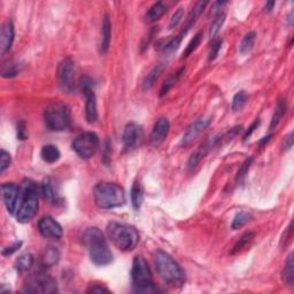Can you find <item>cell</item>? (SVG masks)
<instances>
[{
  "label": "cell",
  "mask_w": 294,
  "mask_h": 294,
  "mask_svg": "<svg viewBox=\"0 0 294 294\" xmlns=\"http://www.w3.org/2000/svg\"><path fill=\"white\" fill-rule=\"evenodd\" d=\"M83 243L89 252L90 259L96 265L105 267L113 262V253L106 236L99 228L90 227L84 231Z\"/></svg>",
  "instance_id": "1"
},
{
  "label": "cell",
  "mask_w": 294,
  "mask_h": 294,
  "mask_svg": "<svg viewBox=\"0 0 294 294\" xmlns=\"http://www.w3.org/2000/svg\"><path fill=\"white\" fill-rule=\"evenodd\" d=\"M39 207V189L35 182L23 180L20 185L15 217L20 223H28L36 216Z\"/></svg>",
  "instance_id": "2"
},
{
  "label": "cell",
  "mask_w": 294,
  "mask_h": 294,
  "mask_svg": "<svg viewBox=\"0 0 294 294\" xmlns=\"http://www.w3.org/2000/svg\"><path fill=\"white\" fill-rule=\"evenodd\" d=\"M154 263L159 276L168 285L173 287H180L185 283V271L175 261L171 255L164 251H156L154 254Z\"/></svg>",
  "instance_id": "3"
},
{
  "label": "cell",
  "mask_w": 294,
  "mask_h": 294,
  "mask_svg": "<svg viewBox=\"0 0 294 294\" xmlns=\"http://www.w3.org/2000/svg\"><path fill=\"white\" fill-rule=\"evenodd\" d=\"M106 232H107L108 239L121 251H132L138 245L139 234L137 230L130 225L118 223V222H109L106 228Z\"/></svg>",
  "instance_id": "4"
},
{
  "label": "cell",
  "mask_w": 294,
  "mask_h": 294,
  "mask_svg": "<svg viewBox=\"0 0 294 294\" xmlns=\"http://www.w3.org/2000/svg\"><path fill=\"white\" fill-rule=\"evenodd\" d=\"M95 202L101 209H113L126 203V192L118 184L99 183L93 190Z\"/></svg>",
  "instance_id": "5"
},
{
  "label": "cell",
  "mask_w": 294,
  "mask_h": 294,
  "mask_svg": "<svg viewBox=\"0 0 294 294\" xmlns=\"http://www.w3.org/2000/svg\"><path fill=\"white\" fill-rule=\"evenodd\" d=\"M131 279H132L133 291L136 293H155L158 289L153 281L152 271L143 256H136L131 269Z\"/></svg>",
  "instance_id": "6"
},
{
  "label": "cell",
  "mask_w": 294,
  "mask_h": 294,
  "mask_svg": "<svg viewBox=\"0 0 294 294\" xmlns=\"http://www.w3.org/2000/svg\"><path fill=\"white\" fill-rule=\"evenodd\" d=\"M45 124L52 131H64L70 127V111L67 105L55 101L49 106L44 113Z\"/></svg>",
  "instance_id": "7"
},
{
  "label": "cell",
  "mask_w": 294,
  "mask_h": 294,
  "mask_svg": "<svg viewBox=\"0 0 294 294\" xmlns=\"http://www.w3.org/2000/svg\"><path fill=\"white\" fill-rule=\"evenodd\" d=\"M99 145V137L91 131L80 134L71 143V147H73L75 153L84 160H89V159L93 158L98 151Z\"/></svg>",
  "instance_id": "8"
},
{
  "label": "cell",
  "mask_w": 294,
  "mask_h": 294,
  "mask_svg": "<svg viewBox=\"0 0 294 294\" xmlns=\"http://www.w3.org/2000/svg\"><path fill=\"white\" fill-rule=\"evenodd\" d=\"M81 89L85 97V118L87 123L92 124L98 121V108H97V98L93 90V81L90 77L81 80Z\"/></svg>",
  "instance_id": "9"
},
{
  "label": "cell",
  "mask_w": 294,
  "mask_h": 294,
  "mask_svg": "<svg viewBox=\"0 0 294 294\" xmlns=\"http://www.w3.org/2000/svg\"><path fill=\"white\" fill-rule=\"evenodd\" d=\"M58 82L65 93L71 95L76 89L75 81V65L70 59H65L58 67Z\"/></svg>",
  "instance_id": "10"
},
{
  "label": "cell",
  "mask_w": 294,
  "mask_h": 294,
  "mask_svg": "<svg viewBox=\"0 0 294 294\" xmlns=\"http://www.w3.org/2000/svg\"><path fill=\"white\" fill-rule=\"evenodd\" d=\"M23 291L28 293H54L58 291V286L51 276L39 273L28 280Z\"/></svg>",
  "instance_id": "11"
},
{
  "label": "cell",
  "mask_w": 294,
  "mask_h": 294,
  "mask_svg": "<svg viewBox=\"0 0 294 294\" xmlns=\"http://www.w3.org/2000/svg\"><path fill=\"white\" fill-rule=\"evenodd\" d=\"M221 142L222 133L215 134V136L211 137V138H208L205 143L201 144V145L192 153V155L190 156L189 162H187V167H189V169L196 168V165L200 163V161H201L202 159H205V156H207L208 153L211 152L214 147L221 145Z\"/></svg>",
  "instance_id": "12"
},
{
  "label": "cell",
  "mask_w": 294,
  "mask_h": 294,
  "mask_svg": "<svg viewBox=\"0 0 294 294\" xmlns=\"http://www.w3.org/2000/svg\"><path fill=\"white\" fill-rule=\"evenodd\" d=\"M143 128L138 123H131L127 124L126 129L123 132V146L127 152H131L136 149L143 142Z\"/></svg>",
  "instance_id": "13"
},
{
  "label": "cell",
  "mask_w": 294,
  "mask_h": 294,
  "mask_svg": "<svg viewBox=\"0 0 294 294\" xmlns=\"http://www.w3.org/2000/svg\"><path fill=\"white\" fill-rule=\"evenodd\" d=\"M38 230L43 237L49 239H60L64 234L60 223L51 216L40 218L38 222Z\"/></svg>",
  "instance_id": "14"
},
{
  "label": "cell",
  "mask_w": 294,
  "mask_h": 294,
  "mask_svg": "<svg viewBox=\"0 0 294 294\" xmlns=\"http://www.w3.org/2000/svg\"><path fill=\"white\" fill-rule=\"evenodd\" d=\"M211 123H212V117L209 116H202L199 117L198 120H196L189 128H187L186 132L184 133L183 138L180 140V145L187 146L189 144L192 143L200 133L207 129Z\"/></svg>",
  "instance_id": "15"
},
{
  "label": "cell",
  "mask_w": 294,
  "mask_h": 294,
  "mask_svg": "<svg viewBox=\"0 0 294 294\" xmlns=\"http://www.w3.org/2000/svg\"><path fill=\"white\" fill-rule=\"evenodd\" d=\"M2 199H4L5 207L9 214L15 215L17 206L18 195H20V186L14 183H5L1 186Z\"/></svg>",
  "instance_id": "16"
},
{
  "label": "cell",
  "mask_w": 294,
  "mask_h": 294,
  "mask_svg": "<svg viewBox=\"0 0 294 294\" xmlns=\"http://www.w3.org/2000/svg\"><path fill=\"white\" fill-rule=\"evenodd\" d=\"M169 130H170V123H169L168 118H159V120L156 121L154 128H153L151 138H149V142H151L152 146H160L161 144L164 142L165 138H167Z\"/></svg>",
  "instance_id": "17"
},
{
  "label": "cell",
  "mask_w": 294,
  "mask_h": 294,
  "mask_svg": "<svg viewBox=\"0 0 294 294\" xmlns=\"http://www.w3.org/2000/svg\"><path fill=\"white\" fill-rule=\"evenodd\" d=\"M15 38V29L14 24L12 21H7L2 24L1 30H0V52L5 54L12 49Z\"/></svg>",
  "instance_id": "18"
},
{
  "label": "cell",
  "mask_w": 294,
  "mask_h": 294,
  "mask_svg": "<svg viewBox=\"0 0 294 294\" xmlns=\"http://www.w3.org/2000/svg\"><path fill=\"white\" fill-rule=\"evenodd\" d=\"M208 5V1H198L195 5V7L192 8V11H191V13L189 14V17L186 18L185 24H184L183 30L180 31V33L178 35L180 39H183V37L186 35L187 33H189L191 28H192L195 24L196 23V21L199 20V17L201 16V14L203 13V11H205L206 6Z\"/></svg>",
  "instance_id": "19"
},
{
  "label": "cell",
  "mask_w": 294,
  "mask_h": 294,
  "mask_svg": "<svg viewBox=\"0 0 294 294\" xmlns=\"http://www.w3.org/2000/svg\"><path fill=\"white\" fill-rule=\"evenodd\" d=\"M42 193L44 199L48 200L51 205H58L60 202V195H59L56 186L51 178H48L42 183Z\"/></svg>",
  "instance_id": "20"
},
{
  "label": "cell",
  "mask_w": 294,
  "mask_h": 294,
  "mask_svg": "<svg viewBox=\"0 0 294 294\" xmlns=\"http://www.w3.org/2000/svg\"><path fill=\"white\" fill-rule=\"evenodd\" d=\"M112 39V23L107 15L104 17L101 28V40H100V54H106L109 49Z\"/></svg>",
  "instance_id": "21"
},
{
  "label": "cell",
  "mask_w": 294,
  "mask_h": 294,
  "mask_svg": "<svg viewBox=\"0 0 294 294\" xmlns=\"http://www.w3.org/2000/svg\"><path fill=\"white\" fill-rule=\"evenodd\" d=\"M165 65H165L164 62H161V64L156 65L155 67L151 70V73L147 75L143 83V89L145 90V91H148V90H151L152 87L154 86L156 81L159 80V77H160L161 74L163 73Z\"/></svg>",
  "instance_id": "22"
},
{
  "label": "cell",
  "mask_w": 294,
  "mask_h": 294,
  "mask_svg": "<svg viewBox=\"0 0 294 294\" xmlns=\"http://www.w3.org/2000/svg\"><path fill=\"white\" fill-rule=\"evenodd\" d=\"M168 11V6L164 4V2L159 1L155 2L154 5L152 6L151 8L148 9V12L146 13V21L149 22V23H153V22L158 21L159 18L163 16V15L167 13Z\"/></svg>",
  "instance_id": "23"
},
{
  "label": "cell",
  "mask_w": 294,
  "mask_h": 294,
  "mask_svg": "<svg viewBox=\"0 0 294 294\" xmlns=\"http://www.w3.org/2000/svg\"><path fill=\"white\" fill-rule=\"evenodd\" d=\"M33 263H35V258H33V255L30 254V253H24V254L20 255L16 259L14 267L18 273L23 274L29 271L30 269L33 268Z\"/></svg>",
  "instance_id": "24"
},
{
  "label": "cell",
  "mask_w": 294,
  "mask_h": 294,
  "mask_svg": "<svg viewBox=\"0 0 294 294\" xmlns=\"http://www.w3.org/2000/svg\"><path fill=\"white\" fill-rule=\"evenodd\" d=\"M40 156H42V159L46 163H55V162L59 161V159H60L61 153L55 145L49 144V145L43 146L42 152H40Z\"/></svg>",
  "instance_id": "25"
},
{
  "label": "cell",
  "mask_w": 294,
  "mask_h": 294,
  "mask_svg": "<svg viewBox=\"0 0 294 294\" xmlns=\"http://www.w3.org/2000/svg\"><path fill=\"white\" fill-rule=\"evenodd\" d=\"M131 203H132V207L134 211H139L140 207H142L143 203V199H144V195H143V190L142 186H140L139 182H134L132 187H131Z\"/></svg>",
  "instance_id": "26"
},
{
  "label": "cell",
  "mask_w": 294,
  "mask_h": 294,
  "mask_svg": "<svg viewBox=\"0 0 294 294\" xmlns=\"http://www.w3.org/2000/svg\"><path fill=\"white\" fill-rule=\"evenodd\" d=\"M59 259H60V253L58 249L55 247H48L42 258L43 265L44 267H52V265L58 263Z\"/></svg>",
  "instance_id": "27"
},
{
  "label": "cell",
  "mask_w": 294,
  "mask_h": 294,
  "mask_svg": "<svg viewBox=\"0 0 294 294\" xmlns=\"http://www.w3.org/2000/svg\"><path fill=\"white\" fill-rule=\"evenodd\" d=\"M283 280L286 285L293 286V284H294L293 253H291L285 262V267H284V270H283Z\"/></svg>",
  "instance_id": "28"
},
{
  "label": "cell",
  "mask_w": 294,
  "mask_h": 294,
  "mask_svg": "<svg viewBox=\"0 0 294 294\" xmlns=\"http://www.w3.org/2000/svg\"><path fill=\"white\" fill-rule=\"evenodd\" d=\"M285 113H286V101H285V100H283V99L278 100V102L276 105V109H275L273 118H271L270 130H273V129H275V128H277L278 124H279L280 120L283 118L284 115H285Z\"/></svg>",
  "instance_id": "29"
},
{
  "label": "cell",
  "mask_w": 294,
  "mask_h": 294,
  "mask_svg": "<svg viewBox=\"0 0 294 294\" xmlns=\"http://www.w3.org/2000/svg\"><path fill=\"white\" fill-rule=\"evenodd\" d=\"M184 70H185V68L182 67L180 69H178L176 73H174L173 75H170L167 80H165V82L163 85H162L161 87V91H160V97H163L167 95V93L169 92V90L173 87L175 84H176L178 82V80H180V77L182 76V74L184 73Z\"/></svg>",
  "instance_id": "30"
},
{
  "label": "cell",
  "mask_w": 294,
  "mask_h": 294,
  "mask_svg": "<svg viewBox=\"0 0 294 294\" xmlns=\"http://www.w3.org/2000/svg\"><path fill=\"white\" fill-rule=\"evenodd\" d=\"M254 239V232H245L243 234L242 237H240L238 242L234 244L232 251H231V254H237V253L242 252L244 248H246L247 245H249V244L252 243V240Z\"/></svg>",
  "instance_id": "31"
},
{
  "label": "cell",
  "mask_w": 294,
  "mask_h": 294,
  "mask_svg": "<svg viewBox=\"0 0 294 294\" xmlns=\"http://www.w3.org/2000/svg\"><path fill=\"white\" fill-rule=\"evenodd\" d=\"M23 69V65L18 62H12V64L5 65L1 69V76L5 78H12L17 76Z\"/></svg>",
  "instance_id": "32"
},
{
  "label": "cell",
  "mask_w": 294,
  "mask_h": 294,
  "mask_svg": "<svg viewBox=\"0 0 294 294\" xmlns=\"http://www.w3.org/2000/svg\"><path fill=\"white\" fill-rule=\"evenodd\" d=\"M255 37L256 33L254 31H251V33H246V35L244 36L242 43H240L239 45V52L242 53V54H246V53L252 51L253 46H254L255 43Z\"/></svg>",
  "instance_id": "33"
},
{
  "label": "cell",
  "mask_w": 294,
  "mask_h": 294,
  "mask_svg": "<svg viewBox=\"0 0 294 294\" xmlns=\"http://www.w3.org/2000/svg\"><path fill=\"white\" fill-rule=\"evenodd\" d=\"M252 214L248 212H239L238 214L234 216L232 220V224H231V228L232 230H238L240 228H243L244 225L248 223L249 221L252 220Z\"/></svg>",
  "instance_id": "34"
},
{
  "label": "cell",
  "mask_w": 294,
  "mask_h": 294,
  "mask_svg": "<svg viewBox=\"0 0 294 294\" xmlns=\"http://www.w3.org/2000/svg\"><path fill=\"white\" fill-rule=\"evenodd\" d=\"M224 21H225V14L221 13V12L220 13H217L216 16H215V18H214V21L212 22L211 29H209V38H211V40L216 38L218 31L221 30Z\"/></svg>",
  "instance_id": "35"
},
{
  "label": "cell",
  "mask_w": 294,
  "mask_h": 294,
  "mask_svg": "<svg viewBox=\"0 0 294 294\" xmlns=\"http://www.w3.org/2000/svg\"><path fill=\"white\" fill-rule=\"evenodd\" d=\"M247 99H248V96L245 91H240L234 95L233 99H232V105H231V108H232L233 112H239L242 111L244 106L246 105Z\"/></svg>",
  "instance_id": "36"
},
{
  "label": "cell",
  "mask_w": 294,
  "mask_h": 294,
  "mask_svg": "<svg viewBox=\"0 0 294 294\" xmlns=\"http://www.w3.org/2000/svg\"><path fill=\"white\" fill-rule=\"evenodd\" d=\"M201 40H202V31H199V33H196V35L193 37L192 39H191L189 45L186 46L185 51H184V53H183V56H185L186 58V56L192 54V53L195 52L196 49H198V46L200 45V43H201Z\"/></svg>",
  "instance_id": "37"
},
{
  "label": "cell",
  "mask_w": 294,
  "mask_h": 294,
  "mask_svg": "<svg viewBox=\"0 0 294 294\" xmlns=\"http://www.w3.org/2000/svg\"><path fill=\"white\" fill-rule=\"evenodd\" d=\"M211 51H209V56H208V61H214L215 59L218 56V53H220L221 49H222V43L223 40L222 38H214L211 40Z\"/></svg>",
  "instance_id": "38"
},
{
  "label": "cell",
  "mask_w": 294,
  "mask_h": 294,
  "mask_svg": "<svg viewBox=\"0 0 294 294\" xmlns=\"http://www.w3.org/2000/svg\"><path fill=\"white\" fill-rule=\"evenodd\" d=\"M252 162H253V159L249 158V159H247V160L242 164V167H240V169L238 170V174H237V177H236L237 184H240L244 182L247 173H248L249 168H251Z\"/></svg>",
  "instance_id": "39"
},
{
  "label": "cell",
  "mask_w": 294,
  "mask_h": 294,
  "mask_svg": "<svg viewBox=\"0 0 294 294\" xmlns=\"http://www.w3.org/2000/svg\"><path fill=\"white\" fill-rule=\"evenodd\" d=\"M0 160H1L0 161V173L4 174L6 169L9 168V165H11V154L8 152H6L5 149H1V152H0Z\"/></svg>",
  "instance_id": "40"
},
{
  "label": "cell",
  "mask_w": 294,
  "mask_h": 294,
  "mask_svg": "<svg viewBox=\"0 0 294 294\" xmlns=\"http://www.w3.org/2000/svg\"><path fill=\"white\" fill-rule=\"evenodd\" d=\"M183 15H184V8L183 7L177 8V11L175 12L174 15L170 18V22H169V29H175V28L178 26L180 20L183 18Z\"/></svg>",
  "instance_id": "41"
},
{
  "label": "cell",
  "mask_w": 294,
  "mask_h": 294,
  "mask_svg": "<svg viewBox=\"0 0 294 294\" xmlns=\"http://www.w3.org/2000/svg\"><path fill=\"white\" fill-rule=\"evenodd\" d=\"M21 246H22V242H15V243L12 244L11 246L5 247V248L2 249L1 254L4 256H9V255L14 254L15 252H17L18 249H20Z\"/></svg>",
  "instance_id": "42"
},
{
  "label": "cell",
  "mask_w": 294,
  "mask_h": 294,
  "mask_svg": "<svg viewBox=\"0 0 294 294\" xmlns=\"http://www.w3.org/2000/svg\"><path fill=\"white\" fill-rule=\"evenodd\" d=\"M87 293H98V294H101V293H109L111 291H109L107 287L104 286V285H100V284H92V285H90L89 289L86 290Z\"/></svg>",
  "instance_id": "43"
},
{
  "label": "cell",
  "mask_w": 294,
  "mask_h": 294,
  "mask_svg": "<svg viewBox=\"0 0 294 294\" xmlns=\"http://www.w3.org/2000/svg\"><path fill=\"white\" fill-rule=\"evenodd\" d=\"M111 147H112V144L111 142H109V139H106V143H105V151H104V154H102V162L106 165L109 164V160H111Z\"/></svg>",
  "instance_id": "44"
},
{
  "label": "cell",
  "mask_w": 294,
  "mask_h": 294,
  "mask_svg": "<svg viewBox=\"0 0 294 294\" xmlns=\"http://www.w3.org/2000/svg\"><path fill=\"white\" fill-rule=\"evenodd\" d=\"M260 123H261V121H260V120H259V118H258V120H256V121L254 122V123H253V124H252V126H251V127H249V129H248V131H247V132L245 133V136H244V142H246V140H247V139H249V137H251V136H252V134H253V132H254V131H255V130H256V129H258V128H259V126H260Z\"/></svg>",
  "instance_id": "45"
},
{
  "label": "cell",
  "mask_w": 294,
  "mask_h": 294,
  "mask_svg": "<svg viewBox=\"0 0 294 294\" xmlns=\"http://www.w3.org/2000/svg\"><path fill=\"white\" fill-rule=\"evenodd\" d=\"M26 123H24L23 121H21L20 123H18L17 127V137L20 139H26L27 138V134H26Z\"/></svg>",
  "instance_id": "46"
},
{
  "label": "cell",
  "mask_w": 294,
  "mask_h": 294,
  "mask_svg": "<svg viewBox=\"0 0 294 294\" xmlns=\"http://www.w3.org/2000/svg\"><path fill=\"white\" fill-rule=\"evenodd\" d=\"M293 145V132H291L285 137L284 140V148L285 149H291V147Z\"/></svg>",
  "instance_id": "47"
},
{
  "label": "cell",
  "mask_w": 294,
  "mask_h": 294,
  "mask_svg": "<svg viewBox=\"0 0 294 294\" xmlns=\"http://www.w3.org/2000/svg\"><path fill=\"white\" fill-rule=\"evenodd\" d=\"M270 139H271V136H267V137H264L263 139H261L259 142V145L260 146H263L264 144H268L269 142H270Z\"/></svg>",
  "instance_id": "48"
},
{
  "label": "cell",
  "mask_w": 294,
  "mask_h": 294,
  "mask_svg": "<svg viewBox=\"0 0 294 294\" xmlns=\"http://www.w3.org/2000/svg\"><path fill=\"white\" fill-rule=\"evenodd\" d=\"M274 6H275V2H274V1H271V2H267V4H265V11L271 12V11H273Z\"/></svg>",
  "instance_id": "49"
},
{
  "label": "cell",
  "mask_w": 294,
  "mask_h": 294,
  "mask_svg": "<svg viewBox=\"0 0 294 294\" xmlns=\"http://www.w3.org/2000/svg\"><path fill=\"white\" fill-rule=\"evenodd\" d=\"M292 16H293V12H291V14H290V16H289V21H290L291 26H292V24H293V18H292Z\"/></svg>",
  "instance_id": "50"
}]
</instances>
